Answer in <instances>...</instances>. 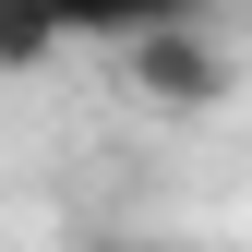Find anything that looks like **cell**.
Returning <instances> with one entry per match:
<instances>
[{
	"label": "cell",
	"instance_id": "obj_4",
	"mask_svg": "<svg viewBox=\"0 0 252 252\" xmlns=\"http://www.w3.org/2000/svg\"><path fill=\"white\" fill-rule=\"evenodd\" d=\"M72 252H168V240H144V228H84Z\"/></svg>",
	"mask_w": 252,
	"mask_h": 252
},
{
	"label": "cell",
	"instance_id": "obj_2",
	"mask_svg": "<svg viewBox=\"0 0 252 252\" xmlns=\"http://www.w3.org/2000/svg\"><path fill=\"white\" fill-rule=\"evenodd\" d=\"M60 36H96V48H132V36H168V24H204V0H48Z\"/></svg>",
	"mask_w": 252,
	"mask_h": 252
},
{
	"label": "cell",
	"instance_id": "obj_3",
	"mask_svg": "<svg viewBox=\"0 0 252 252\" xmlns=\"http://www.w3.org/2000/svg\"><path fill=\"white\" fill-rule=\"evenodd\" d=\"M60 24H48V0H0V72H60Z\"/></svg>",
	"mask_w": 252,
	"mask_h": 252
},
{
	"label": "cell",
	"instance_id": "obj_1",
	"mask_svg": "<svg viewBox=\"0 0 252 252\" xmlns=\"http://www.w3.org/2000/svg\"><path fill=\"white\" fill-rule=\"evenodd\" d=\"M120 72H132V96H156V108H216L240 84V60H228L216 24H168V36H132V48H120Z\"/></svg>",
	"mask_w": 252,
	"mask_h": 252
}]
</instances>
